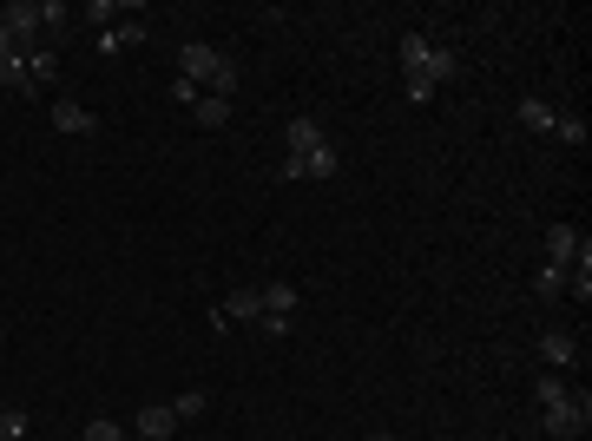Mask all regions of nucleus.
Listing matches in <instances>:
<instances>
[{
	"instance_id": "obj_1",
	"label": "nucleus",
	"mask_w": 592,
	"mask_h": 441,
	"mask_svg": "<svg viewBox=\"0 0 592 441\" xmlns=\"http://www.w3.org/2000/svg\"><path fill=\"white\" fill-rule=\"evenodd\" d=\"M178 66H185V79L198 86V93H218V99L237 93V60L218 53L211 40H185V47H178Z\"/></svg>"
},
{
	"instance_id": "obj_2",
	"label": "nucleus",
	"mask_w": 592,
	"mask_h": 441,
	"mask_svg": "<svg viewBox=\"0 0 592 441\" xmlns=\"http://www.w3.org/2000/svg\"><path fill=\"white\" fill-rule=\"evenodd\" d=\"M586 422H592V402H586V389H566V402H553V409H546V435H553V441H573V435H586Z\"/></svg>"
},
{
	"instance_id": "obj_3",
	"label": "nucleus",
	"mask_w": 592,
	"mask_h": 441,
	"mask_svg": "<svg viewBox=\"0 0 592 441\" xmlns=\"http://www.w3.org/2000/svg\"><path fill=\"white\" fill-rule=\"evenodd\" d=\"M0 27L14 33L20 47H40V0H7V7H0Z\"/></svg>"
},
{
	"instance_id": "obj_4",
	"label": "nucleus",
	"mask_w": 592,
	"mask_h": 441,
	"mask_svg": "<svg viewBox=\"0 0 592 441\" xmlns=\"http://www.w3.org/2000/svg\"><path fill=\"white\" fill-rule=\"evenodd\" d=\"M172 428H178L172 402H145V409L132 415V435H139V441H172Z\"/></svg>"
},
{
	"instance_id": "obj_5",
	"label": "nucleus",
	"mask_w": 592,
	"mask_h": 441,
	"mask_svg": "<svg viewBox=\"0 0 592 441\" xmlns=\"http://www.w3.org/2000/svg\"><path fill=\"white\" fill-rule=\"evenodd\" d=\"M579 251H586V237H579V224H546V264H579Z\"/></svg>"
},
{
	"instance_id": "obj_6",
	"label": "nucleus",
	"mask_w": 592,
	"mask_h": 441,
	"mask_svg": "<svg viewBox=\"0 0 592 441\" xmlns=\"http://www.w3.org/2000/svg\"><path fill=\"white\" fill-rule=\"evenodd\" d=\"M53 132L93 139V132H99V119H93V106H79V99H53Z\"/></svg>"
},
{
	"instance_id": "obj_7",
	"label": "nucleus",
	"mask_w": 592,
	"mask_h": 441,
	"mask_svg": "<svg viewBox=\"0 0 592 441\" xmlns=\"http://www.w3.org/2000/svg\"><path fill=\"white\" fill-rule=\"evenodd\" d=\"M218 316H224V323H257V316H264V297H257V284H237L231 297L218 303Z\"/></svg>"
},
{
	"instance_id": "obj_8",
	"label": "nucleus",
	"mask_w": 592,
	"mask_h": 441,
	"mask_svg": "<svg viewBox=\"0 0 592 441\" xmlns=\"http://www.w3.org/2000/svg\"><path fill=\"white\" fill-rule=\"evenodd\" d=\"M540 356H546L553 369H573V363H579V336H573V330H546V336H540Z\"/></svg>"
},
{
	"instance_id": "obj_9",
	"label": "nucleus",
	"mask_w": 592,
	"mask_h": 441,
	"mask_svg": "<svg viewBox=\"0 0 592 441\" xmlns=\"http://www.w3.org/2000/svg\"><path fill=\"white\" fill-rule=\"evenodd\" d=\"M40 33H47V47H60L66 33H73V7L66 0H40Z\"/></svg>"
},
{
	"instance_id": "obj_10",
	"label": "nucleus",
	"mask_w": 592,
	"mask_h": 441,
	"mask_svg": "<svg viewBox=\"0 0 592 441\" xmlns=\"http://www.w3.org/2000/svg\"><path fill=\"white\" fill-rule=\"evenodd\" d=\"M139 40H145V20H119V27H106V33H99V53L112 60V53H132Z\"/></svg>"
},
{
	"instance_id": "obj_11",
	"label": "nucleus",
	"mask_w": 592,
	"mask_h": 441,
	"mask_svg": "<svg viewBox=\"0 0 592 441\" xmlns=\"http://www.w3.org/2000/svg\"><path fill=\"white\" fill-rule=\"evenodd\" d=\"M296 165H303V178H336V172H343V152H336V145H316V152H303V158H296Z\"/></svg>"
},
{
	"instance_id": "obj_12",
	"label": "nucleus",
	"mask_w": 592,
	"mask_h": 441,
	"mask_svg": "<svg viewBox=\"0 0 592 441\" xmlns=\"http://www.w3.org/2000/svg\"><path fill=\"white\" fill-rule=\"evenodd\" d=\"M20 53H27V86H47L60 73V47H20Z\"/></svg>"
},
{
	"instance_id": "obj_13",
	"label": "nucleus",
	"mask_w": 592,
	"mask_h": 441,
	"mask_svg": "<svg viewBox=\"0 0 592 441\" xmlns=\"http://www.w3.org/2000/svg\"><path fill=\"white\" fill-rule=\"evenodd\" d=\"M520 126H527V132H553V126H560V112L546 106L540 93H527V99H520Z\"/></svg>"
},
{
	"instance_id": "obj_14",
	"label": "nucleus",
	"mask_w": 592,
	"mask_h": 441,
	"mask_svg": "<svg viewBox=\"0 0 592 441\" xmlns=\"http://www.w3.org/2000/svg\"><path fill=\"white\" fill-rule=\"evenodd\" d=\"M264 297V316H296V284H257Z\"/></svg>"
},
{
	"instance_id": "obj_15",
	"label": "nucleus",
	"mask_w": 592,
	"mask_h": 441,
	"mask_svg": "<svg viewBox=\"0 0 592 441\" xmlns=\"http://www.w3.org/2000/svg\"><path fill=\"white\" fill-rule=\"evenodd\" d=\"M290 158H303V152H316V145H323V126H316V119H290Z\"/></svg>"
},
{
	"instance_id": "obj_16",
	"label": "nucleus",
	"mask_w": 592,
	"mask_h": 441,
	"mask_svg": "<svg viewBox=\"0 0 592 441\" xmlns=\"http://www.w3.org/2000/svg\"><path fill=\"white\" fill-rule=\"evenodd\" d=\"M191 119H198V126H211V132H218V126H231V99H218V93H204L198 106H191Z\"/></svg>"
},
{
	"instance_id": "obj_17",
	"label": "nucleus",
	"mask_w": 592,
	"mask_h": 441,
	"mask_svg": "<svg viewBox=\"0 0 592 441\" xmlns=\"http://www.w3.org/2000/svg\"><path fill=\"white\" fill-rule=\"evenodd\" d=\"M0 86H7V93H33L27 86V53H0Z\"/></svg>"
},
{
	"instance_id": "obj_18",
	"label": "nucleus",
	"mask_w": 592,
	"mask_h": 441,
	"mask_svg": "<svg viewBox=\"0 0 592 441\" xmlns=\"http://www.w3.org/2000/svg\"><path fill=\"white\" fill-rule=\"evenodd\" d=\"M428 53H435V40H428V33H402V66H408V73H421V66H428Z\"/></svg>"
},
{
	"instance_id": "obj_19",
	"label": "nucleus",
	"mask_w": 592,
	"mask_h": 441,
	"mask_svg": "<svg viewBox=\"0 0 592 441\" xmlns=\"http://www.w3.org/2000/svg\"><path fill=\"white\" fill-rule=\"evenodd\" d=\"M421 73H428V79H435V86H441V79H454V73H461V53H454V47H435V53H428V66H421Z\"/></svg>"
},
{
	"instance_id": "obj_20",
	"label": "nucleus",
	"mask_w": 592,
	"mask_h": 441,
	"mask_svg": "<svg viewBox=\"0 0 592 441\" xmlns=\"http://www.w3.org/2000/svg\"><path fill=\"white\" fill-rule=\"evenodd\" d=\"M566 389H573V382H566L560 369H553V376H540V382H533V402H540V409H553V402H566Z\"/></svg>"
},
{
	"instance_id": "obj_21",
	"label": "nucleus",
	"mask_w": 592,
	"mask_h": 441,
	"mask_svg": "<svg viewBox=\"0 0 592 441\" xmlns=\"http://www.w3.org/2000/svg\"><path fill=\"white\" fill-rule=\"evenodd\" d=\"M402 93H408V106H428V99H435L441 86H435L428 73H408V79H402Z\"/></svg>"
},
{
	"instance_id": "obj_22",
	"label": "nucleus",
	"mask_w": 592,
	"mask_h": 441,
	"mask_svg": "<svg viewBox=\"0 0 592 441\" xmlns=\"http://www.w3.org/2000/svg\"><path fill=\"white\" fill-rule=\"evenodd\" d=\"M533 290H540V297H560V290H566V270L560 264H540V270H533Z\"/></svg>"
},
{
	"instance_id": "obj_23",
	"label": "nucleus",
	"mask_w": 592,
	"mask_h": 441,
	"mask_svg": "<svg viewBox=\"0 0 592 441\" xmlns=\"http://www.w3.org/2000/svg\"><path fill=\"white\" fill-rule=\"evenodd\" d=\"M172 415H178V422H198V415H204V389H185L172 402Z\"/></svg>"
},
{
	"instance_id": "obj_24",
	"label": "nucleus",
	"mask_w": 592,
	"mask_h": 441,
	"mask_svg": "<svg viewBox=\"0 0 592 441\" xmlns=\"http://www.w3.org/2000/svg\"><path fill=\"white\" fill-rule=\"evenodd\" d=\"M27 435V409H0V441H20Z\"/></svg>"
},
{
	"instance_id": "obj_25",
	"label": "nucleus",
	"mask_w": 592,
	"mask_h": 441,
	"mask_svg": "<svg viewBox=\"0 0 592 441\" xmlns=\"http://www.w3.org/2000/svg\"><path fill=\"white\" fill-rule=\"evenodd\" d=\"M79 441H125V428L119 422H106V415H99V422H86V435Z\"/></svg>"
},
{
	"instance_id": "obj_26",
	"label": "nucleus",
	"mask_w": 592,
	"mask_h": 441,
	"mask_svg": "<svg viewBox=\"0 0 592 441\" xmlns=\"http://www.w3.org/2000/svg\"><path fill=\"white\" fill-rule=\"evenodd\" d=\"M553 132H560L566 145H586V126H579V112H560V126H553Z\"/></svg>"
},
{
	"instance_id": "obj_27",
	"label": "nucleus",
	"mask_w": 592,
	"mask_h": 441,
	"mask_svg": "<svg viewBox=\"0 0 592 441\" xmlns=\"http://www.w3.org/2000/svg\"><path fill=\"white\" fill-rule=\"evenodd\" d=\"M172 99H178V106H198V99H204V93H198V86H191V79H185V73H178V79H172Z\"/></svg>"
},
{
	"instance_id": "obj_28",
	"label": "nucleus",
	"mask_w": 592,
	"mask_h": 441,
	"mask_svg": "<svg viewBox=\"0 0 592 441\" xmlns=\"http://www.w3.org/2000/svg\"><path fill=\"white\" fill-rule=\"evenodd\" d=\"M0 53H20V40H14V33H7V27H0Z\"/></svg>"
},
{
	"instance_id": "obj_29",
	"label": "nucleus",
	"mask_w": 592,
	"mask_h": 441,
	"mask_svg": "<svg viewBox=\"0 0 592 441\" xmlns=\"http://www.w3.org/2000/svg\"><path fill=\"white\" fill-rule=\"evenodd\" d=\"M369 441H389V435H369Z\"/></svg>"
},
{
	"instance_id": "obj_30",
	"label": "nucleus",
	"mask_w": 592,
	"mask_h": 441,
	"mask_svg": "<svg viewBox=\"0 0 592 441\" xmlns=\"http://www.w3.org/2000/svg\"><path fill=\"white\" fill-rule=\"evenodd\" d=\"M132 441H139V435H132Z\"/></svg>"
}]
</instances>
